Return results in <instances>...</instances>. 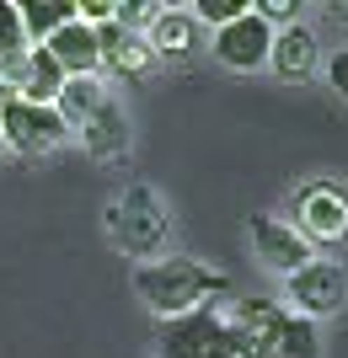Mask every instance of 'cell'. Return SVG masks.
I'll return each mask as SVG.
<instances>
[{
    "instance_id": "6da1fadb",
    "label": "cell",
    "mask_w": 348,
    "mask_h": 358,
    "mask_svg": "<svg viewBox=\"0 0 348 358\" xmlns=\"http://www.w3.org/2000/svg\"><path fill=\"white\" fill-rule=\"evenodd\" d=\"M225 343H230V358H321L316 321H300L273 299L236 305L225 315Z\"/></svg>"
},
{
    "instance_id": "7a4b0ae2",
    "label": "cell",
    "mask_w": 348,
    "mask_h": 358,
    "mask_svg": "<svg viewBox=\"0 0 348 358\" xmlns=\"http://www.w3.org/2000/svg\"><path fill=\"white\" fill-rule=\"evenodd\" d=\"M134 294L161 321H177V315L209 310V299L230 294V278L204 268V262H193V257H155V262H139L134 268Z\"/></svg>"
},
{
    "instance_id": "3957f363",
    "label": "cell",
    "mask_w": 348,
    "mask_h": 358,
    "mask_svg": "<svg viewBox=\"0 0 348 358\" xmlns=\"http://www.w3.org/2000/svg\"><path fill=\"white\" fill-rule=\"evenodd\" d=\"M107 236L118 241L129 257H145V262H155V257L167 252V236H172V214L167 203L155 198V187H145V182H134V187H123L118 203H107Z\"/></svg>"
},
{
    "instance_id": "277c9868",
    "label": "cell",
    "mask_w": 348,
    "mask_h": 358,
    "mask_svg": "<svg viewBox=\"0 0 348 358\" xmlns=\"http://www.w3.org/2000/svg\"><path fill=\"white\" fill-rule=\"evenodd\" d=\"M348 305V278L337 262H321L311 257L295 278H284V310L300 315V321H321V315H337Z\"/></svg>"
},
{
    "instance_id": "5b68a950",
    "label": "cell",
    "mask_w": 348,
    "mask_h": 358,
    "mask_svg": "<svg viewBox=\"0 0 348 358\" xmlns=\"http://www.w3.org/2000/svg\"><path fill=\"white\" fill-rule=\"evenodd\" d=\"M295 230L305 236V246H337L348 236V193L337 182H305L295 198Z\"/></svg>"
},
{
    "instance_id": "8992f818",
    "label": "cell",
    "mask_w": 348,
    "mask_h": 358,
    "mask_svg": "<svg viewBox=\"0 0 348 358\" xmlns=\"http://www.w3.org/2000/svg\"><path fill=\"white\" fill-rule=\"evenodd\" d=\"M155 358H230L225 315L193 310V315H177V321H161Z\"/></svg>"
},
{
    "instance_id": "52a82bcc",
    "label": "cell",
    "mask_w": 348,
    "mask_h": 358,
    "mask_svg": "<svg viewBox=\"0 0 348 358\" xmlns=\"http://www.w3.org/2000/svg\"><path fill=\"white\" fill-rule=\"evenodd\" d=\"M64 118L54 107L38 102H6L0 107V145L16 150V155H48L54 145H64Z\"/></svg>"
},
{
    "instance_id": "ba28073f",
    "label": "cell",
    "mask_w": 348,
    "mask_h": 358,
    "mask_svg": "<svg viewBox=\"0 0 348 358\" xmlns=\"http://www.w3.org/2000/svg\"><path fill=\"white\" fill-rule=\"evenodd\" d=\"M246 236H252V252H258V262H263L268 273H279V278H295V273L311 262V246H305V236L295 230V224L273 220V214H252Z\"/></svg>"
},
{
    "instance_id": "9c48e42d",
    "label": "cell",
    "mask_w": 348,
    "mask_h": 358,
    "mask_svg": "<svg viewBox=\"0 0 348 358\" xmlns=\"http://www.w3.org/2000/svg\"><path fill=\"white\" fill-rule=\"evenodd\" d=\"M209 48H214V59L225 64V70H258V64H268V54H273V27L246 11V16H236V22H225V27L214 32Z\"/></svg>"
},
{
    "instance_id": "30bf717a",
    "label": "cell",
    "mask_w": 348,
    "mask_h": 358,
    "mask_svg": "<svg viewBox=\"0 0 348 358\" xmlns=\"http://www.w3.org/2000/svg\"><path fill=\"white\" fill-rule=\"evenodd\" d=\"M145 43H151V54H155V59L182 64V59H193V54H198V43H204V22H198L193 11L161 6V11H155V22L145 27Z\"/></svg>"
},
{
    "instance_id": "8fae6325",
    "label": "cell",
    "mask_w": 348,
    "mask_h": 358,
    "mask_svg": "<svg viewBox=\"0 0 348 358\" xmlns=\"http://www.w3.org/2000/svg\"><path fill=\"white\" fill-rule=\"evenodd\" d=\"M81 145H86L91 161H123L129 155V113L118 102H102L81 123Z\"/></svg>"
},
{
    "instance_id": "7c38bea8",
    "label": "cell",
    "mask_w": 348,
    "mask_h": 358,
    "mask_svg": "<svg viewBox=\"0 0 348 358\" xmlns=\"http://www.w3.org/2000/svg\"><path fill=\"white\" fill-rule=\"evenodd\" d=\"M91 32H97V48H102V70H113V75H145L155 64L151 43H145L139 32H123L118 22L91 27Z\"/></svg>"
},
{
    "instance_id": "4fadbf2b",
    "label": "cell",
    "mask_w": 348,
    "mask_h": 358,
    "mask_svg": "<svg viewBox=\"0 0 348 358\" xmlns=\"http://www.w3.org/2000/svg\"><path fill=\"white\" fill-rule=\"evenodd\" d=\"M43 48L60 59L64 75H97V70H102V48H97V32H91L86 22H70V27H60Z\"/></svg>"
},
{
    "instance_id": "5bb4252c",
    "label": "cell",
    "mask_w": 348,
    "mask_h": 358,
    "mask_svg": "<svg viewBox=\"0 0 348 358\" xmlns=\"http://www.w3.org/2000/svg\"><path fill=\"white\" fill-rule=\"evenodd\" d=\"M316 32L305 27V22H295V27H284V32H273V54H268V64L279 75H289V80H295V75H311L316 70Z\"/></svg>"
},
{
    "instance_id": "9a60e30c",
    "label": "cell",
    "mask_w": 348,
    "mask_h": 358,
    "mask_svg": "<svg viewBox=\"0 0 348 358\" xmlns=\"http://www.w3.org/2000/svg\"><path fill=\"white\" fill-rule=\"evenodd\" d=\"M70 75L60 70V59L48 54L43 43H32L27 48V75H22V102H38V107H54L60 102V91Z\"/></svg>"
},
{
    "instance_id": "2e32d148",
    "label": "cell",
    "mask_w": 348,
    "mask_h": 358,
    "mask_svg": "<svg viewBox=\"0 0 348 358\" xmlns=\"http://www.w3.org/2000/svg\"><path fill=\"white\" fill-rule=\"evenodd\" d=\"M16 22H22L27 48L32 43H48L60 27L76 22V0H22V6H16Z\"/></svg>"
},
{
    "instance_id": "e0dca14e",
    "label": "cell",
    "mask_w": 348,
    "mask_h": 358,
    "mask_svg": "<svg viewBox=\"0 0 348 358\" xmlns=\"http://www.w3.org/2000/svg\"><path fill=\"white\" fill-rule=\"evenodd\" d=\"M102 102H107L102 75H70V80H64V91H60V102H54V113L64 118V129H81V123H86Z\"/></svg>"
},
{
    "instance_id": "ac0fdd59",
    "label": "cell",
    "mask_w": 348,
    "mask_h": 358,
    "mask_svg": "<svg viewBox=\"0 0 348 358\" xmlns=\"http://www.w3.org/2000/svg\"><path fill=\"white\" fill-rule=\"evenodd\" d=\"M11 54H27V38H22V22H16V6L0 0V59Z\"/></svg>"
},
{
    "instance_id": "d6986e66",
    "label": "cell",
    "mask_w": 348,
    "mask_h": 358,
    "mask_svg": "<svg viewBox=\"0 0 348 358\" xmlns=\"http://www.w3.org/2000/svg\"><path fill=\"white\" fill-rule=\"evenodd\" d=\"M246 11H252V6H246V0H198V22H209V27L214 32H220V27H225V22H236V16H246Z\"/></svg>"
},
{
    "instance_id": "ffe728a7",
    "label": "cell",
    "mask_w": 348,
    "mask_h": 358,
    "mask_svg": "<svg viewBox=\"0 0 348 358\" xmlns=\"http://www.w3.org/2000/svg\"><path fill=\"white\" fill-rule=\"evenodd\" d=\"M22 75H27V54L0 59V107H6V102H22Z\"/></svg>"
},
{
    "instance_id": "44dd1931",
    "label": "cell",
    "mask_w": 348,
    "mask_h": 358,
    "mask_svg": "<svg viewBox=\"0 0 348 358\" xmlns=\"http://www.w3.org/2000/svg\"><path fill=\"white\" fill-rule=\"evenodd\" d=\"M327 80H333V91L348 102V48H337L333 59H327Z\"/></svg>"
},
{
    "instance_id": "7402d4cb",
    "label": "cell",
    "mask_w": 348,
    "mask_h": 358,
    "mask_svg": "<svg viewBox=\"0 0 348 358\" xmlns=\"http://www.w3.org/2000/svg\"><path fill=\"white\" fill-rule=\"evenodd\" d=\"M327 16H333V22H348V6H327Z\"/></svg>"
}]
</instances>
